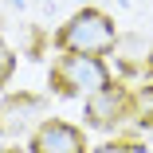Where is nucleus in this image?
Wrapping results in <instances>:
<instances>
[{"instance_id":"nucleus-5","label":"nucleus","mask_w":153,"mask_h":153,"mask_svg":"<svg viewBox=\"0 0 153 153\" xmlns=\"http://www.w3.org/2000/svg\"><path fill=\"white\" fill-rule=\"evenodd\" d=\"M36 114H39V102L36 98H12L4 110H0V118H4L0 130H4V134H24L27 126H32Z\"/></svg>"},{"instance_id":"nucleus-9","label":"nucleus","mask_w":153,"mask_h":153,"mask_svg":"<svg viewBox=\"0 0 153 153\" xmlns=\"http://www.w3.org/2000/svg\"><path fill=\"white\" fill-rule=\"evenodd\" d=\"M12 4H24V0H12Z\"/></svg>"},{"instance_id":"nucleus-7","label":"nucleus","mask_w":153,"mask_h":153,"mask_svg":"<svg viewBox=\"0 0 153 153\" xmlns=\"http://www.w3.org/2000/svg\"><path fill=\"white\" fill-rule=\"evenodd\" d=\"M94 153H130V149H126V145H98Z\"/></svg>"},{"instance_id":"nucleus-1","label":"nucleus","mask_w":153,"mask_h":153,"mask_svg":"<svg viewBox=\"0 0 153 153\" xmlns=\"http://www.w3.org/2000/svg\"><path fill=\"white\" fill-rule=\"evenodd\" d=\"M114 43H118L114 20L106 12H94V8H82L79 16H71L63 24V32H59V47L75 51V55H106Z\"/></svg>"},{"instance_id":"nucleus-2","label":"nucleus","mask_w":153,"mask_h":153,"mask_svg":"<svg viewBox=\"0 0 153 153\" xmlns=\"http://www.w3.org/2000/svg\"><path fill=\"white\" fill-rule=\"evenodd\" d=\"M51 82L63 90V94H94V90L110 86V71L98 55H63L51 67Z\"/></svg>"},{"instance_id":"nucleus-4","label":"nucleus","mask_w":153,"mask_h":153,"mask_svg":"<svg viewBox=\"0 0 153 153\" xmlns=\"http://www.w3.org/2000/svg\"><path fill=\"white\" fill-rule=\"evenodd\" d=\"M122 110H126V98H122L114 86L94 90V94H90V102H86V118L94 122V126H114Z\"/></svg>"},{"instance_id":"nucleus-6","label":"nucleus","mask_w":153,"mask_h":153,"mask_svg":"<svg viewBox=\"0 0 153 153\" xmlns=\"http://www.w3.org/2000/svg\"><path fill=\"white\" fill-rule=\"evenodd\" d=\"M12 67H16V55L4 47V43H0V86H4L8 82V75H12Z\"/></svg>"},{"instance_id":"nucleus-3","label":"nucleus","mask_w":153,"mask_h":153,"mask_svg":"<svg viewBox=\"0 0 153 153\" xmlns=\"http://www.w3.org/2000/svg\"><path fill=\"white\" fill-rule=\"evenodd\" d=\"M86 141L75 126H67V122H43V126L36 130L32 137V153H82Z\"/></svg>"},{"instance_id":"nucleus-8","label":"nucleus","mask_w":153,"mask_h":153,"mask_svg":"<svg viewBox=\"0 0 153 153\" xmlns=\"http://www.w3.org/2000/svg\"><path fill=\"white\" fill-rule=\"evenodd\" d=\"M149 71H153V51H149Z\"/></svg>"}]
</instances>
